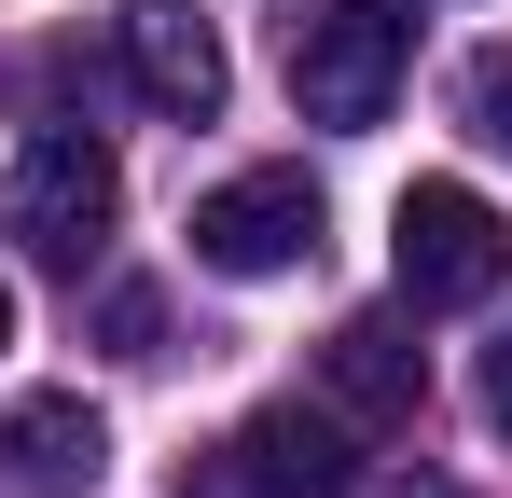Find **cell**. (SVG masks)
Returning <instances> with one entry per match:
<instances>
[{"instance_id":"obj_1","label":"cell","mask_w":512,"mask_h":498,"mask_svg":"<svg viewBox=\"0 0 512 498\" xmlns=\"http://www.w3.org/2000/svg\"><path fill=\"white\" fill-rule=\"evenodd\" d=\"M402 70H416V14L402 0H319V14H291V97H305V125H388L402 111Z\"/></svg>"},{"instance_id":"obj_2","label":"cell","mask_w":512,"mask_h":498,"mask_svg":"<svg viewBox=\"0 0 512 498\" xmlns=\"http://www.w3.org/2000/svg\"><path fill=\"white\" fill-rule=\"evenodd\" d=\"M111 208H125V166H111V139H97V125H42V139L14 153V180H0L14 249H28V263H56V277H84V263H97Z\"/></svg>"},{"instance_id":"obj_3","label":"cell","mask_w":512,"mask_h":498,"mask_svg":"<svg viewBox=\"0 0 512 498\" xmlns=\"http://www.w3.org/2000/svg\"><path fill=\"white\" fill-rule=\"evenodd\" d=\"M388 263H402V305H499L512 291V222L471 180H416L388 208Z\"/></svg>"},{"instance_id":"obj_4","label":"cell","mask_w":512,"mask_h":498,"mask_svg":"<svg viewBox=\"0 0 512 498\" xmlns=\"http://www.w3.org/2000/svg\"><path fill=\"white\" fill-rule=\"evenodd\" d=\"M180 498H360V457H346L333 415L263 402V415H236V429L180 471Z\"/></svg>"},{"instance_id":"obj_5","label":"cell","mask_w":512,"mask_h":498,"mask_svg":"<svg viewBox=\"0 0 512 498\" xmlns=\"http://www.w3.org/2000/svg\"><path fill=\"white\" fill-rule=\"evenodd\" d=\"M319 249V180L305 166H236L222 194H194V263L208 277H291Z\"/></svg>"},{"instance_id":"obj_6","label":"cell","mask_w":512,"mask_h":498,"mask_svg":"<svg viewBox=\"0 0 512 498\" xmlns=\"http://www.w3.org/2000/svg\"><path fill=\"white\" fill-rule=\"evenodd\" d=\"M111 42H125V83H139L153 111H180V125H208V111L236 97V56H222V28H208L194 0H125Z\"/></svg>"},{"instance_id":"obj_7","label":"cell","mask_w":512,"mask_h":498,"mask_svg":"<svg viewBox=\"0 0 512 498\" xmlns=\"http://www.w3.org/2000/svg\"><path fill=\"white\" fill-rule=\"evenodd\" d=\"M97 471H111V429L84 388H42L0 415V498H97Z\"/></svg>"},{"instance_id":"obj_8","label":"cell","mask_w":512,"mask_h":498,"mask_svg":"<svg viewBox=\"0 0 512 498\" xmlns=\"http://www.w3.org/2000/svg\"><path fill=\"white\" fill-rule=\"evenodd\" d=\"M319 374H333V402L360 415V429H402V415L429 402V360H416L402 319H346L333 346H319Z\"/></svg>"},{"instance_id":"obj_9","label":"cell","mask_w":512,"mask_h":498,"mask_svg":"<svg viewBox=\"0 0 512 498\" xmlns=\"http://www.w3.org/2000/svg\"><path fill=\"white\" fill-rule=\"evenodd\" d=\"M471 125H485V139H499V153H512V42H499V56H485V70H471Z\"/></svg>"},{"instance_id":"obj_10","label":"cell","mask_w":512,"mask_h":498,"mask_svg":"<svg viewBox=\"0 0 512 498\" xmlns=\"http://www.w3.org/2000/svg\"><path fill=\"white\" fill-rule=\"evenodd\" d=\"M97 332H111V360H153V291H111Z\"/></svg>"},{"instance_id":"obj_11","label":"cell","mask_w":512,"mask_h":498,"mask_svg":"<svg viewBox=\"0 0 512 498\" xmlns=\"http://www.w3.org/2000/svg\"><path fill=\"white\" fill-rule=\"evenodd\" d=\"M485 429H499V443H512V332H499V346H485Z\"/></svg>"},{"instance_id":"obj_12","label":"cell","mask_w":512,"mask_h":498,"mask_svg":"<svg viewBox=\"0 0 512 498\" xmlns=\"http://www.w3.org/2000/svg\"><path fill=\"white\" fill-rule=\"evenodd\" d=\"M0 346H14V277H0Z\"/></svg>"},{"instance_id":"obj_13","label":"cell","mask_w":512,"mask_h":498,"mask_svg":"<svg viewBox=\"0 0 512 498\" xmlns=\"http://www.w3.org/2000/svg\"><path fill=\"white\" fill-rule=\"evenodd\" d=\"M416 498H457V485H416Z\"/></svg>"}]
</instances>
